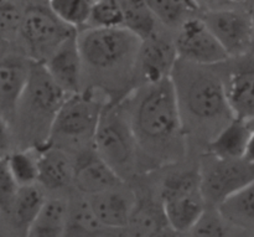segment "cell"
<instances>
[{
	"mask_svg": "<svg viewBox=\"0 0 254 237\" xmlns=\"http://www.w3.org/2000/svg\"><path fill=\"white\" fill-rule=\"evenodd\" d=\"M139 149L151 161H176L185 152L184 121L173 77L144 84L127 102Z\"/></svg>",
	"mask_w": 254,
	"mask_h": 237,
	"instance_id": "1",
	"label": "cell"
},
{
	"mask_svg": "<svg viewBox=\"0 0 254 237\" xmlns=\"http://www.w3.org/2000/svg\"><path fill=\"white\" fill-rule=\"evenodd\" d=\"M200 65L178 60L174 69L173 81L178 93L181 114L197 129L210 131L211 139L233 118L226 97L222 79L205 71Z\"/></svg>",
	"mask_w": 254,
	"mask_h": 237,
	"instance_id": "2",
	"label": "cell"
},
{
	"mask_svg": "<svg viewBox=\"0 0 254 237\" xmlns=\"http://www.w3.org/2000/svg\"><path fill=\"white\" fill-rule=\"evenodd\" d=\"M68 93L55 82L44 62L32 60L26 89L17 107L11 128L35 147L42 146L50 138L52 122Z\"/></svg>",
	"mask_w": 254,
	"mask_h": 237,
	"instance_id": "3",
	"label": "cell"
},
{
	"mask_svg": "<svg viewBox=\"0 0 254 237\" xmlns=\"http://www.w3.org/2000/svg\"><path fill=\"white\" fill-rule=\"evenodd\" d=\"M83 64L97 71H135L141 40L124 26H91L77 34Z\"/></svg>",
	"mask_w": 254,
	"mask_h": 237,
	"instance_id": "4",
	"label": "cell"
},
{
	"mask_svg": "<svg viewBox=\"0 0 254 237\" xmlns=\"http://www.w3.org/2000/svg\"><path fill=\"white\" fill-rule=\"evenodd\" d=\"M93 148L122 178L133 171L140 149L123 104H106L93 137Z\"/></svg>",
	"mask_w": 254,
	"mask_h": 237,
	"instance_id": "5",
	"label": "cell"
},
{
	"mask_svg": "<svg viewBox=\"0 0 254 237\" xmlns=\"http://www.w3.org/2000/svg\"><path fill=\"white\" fill-rule=\"evenodd\" d=\"M205 205L200 171L173 174L164 181L161 189L163 214L168 225L176 233L193 230L205 214Z\"/></svg>",
	"mask_w": 254,
	"mask_h": 237,
	"instance_id": "6",
	"label": "cell"
},
{
	"mask_svg": "<svg viewBox=\"0 0 254 237\" xmlns=\"http://www.w3.org/2000/svg\"><path fill=\"white\" fill-rule=\"evenodd\" d=\"M107 102L93 89L78 91L67 96L55 116L50 139L82 143L92 139ZM47 141V142H49Z\"/></svg>",
	"mask_w": 254,
	"mask_h": 237,
	"instance_id": "7",
	"label": "cell"
},
{
	"mask_svg": "<svg viewBox=\"0 0 254 237\" xmlns=\"http://www.w3.org/2000/svg\"><path fill=\"white\" fill-rule=\"evenodd\" d=\"M254 180V164L246 159L211 156L200 170L201 193L206 204L218 206Z\"/></svg>",
	"mask_w": 254,
	"mask_h": 237,
	"instance_id": "8",
	"label": "cell"
},
{
	"mask_svg": "<svg viewBox=\"0 0 254 237\" xmlns=\"http://www.w3.org/2000/svg\"><path fill=\"white\" fill-rule=\"evenodd\" d=\"M59 19L51 9L42 6H30L22 14L19 32L35 61L44 62L50 55L74 32Z\"/></svg>",
	"mask_w": 254,
	"mask_h": 237,
	"instance_id": "9",
	"label": "cell"
},
{
	"mask_svg": "<svg viewBox=\"0 0 254 237\" xmlns=\"http://www.w3.org/2000/svg\"><path fill=\"white\" fill-rule=\"evenodd\" d=\"M174 44L179 59L190 64L215 66L230 60L227 51L201 16L181 25Z\"/></svg>",
	"mask_w": 254,
	"mask_h": 237,
	"instance_id": "10",
	"label": "cell"
},
{
	"mask_svg": "<svg viewBox=\"0 0 254 237\" xmlns=\"http://www.w3.org/2000/svg\"><path fill=\"white\" fill-rule=\"evenodd\" d=\"M230 59L248 54L254 44L251 14L237 10H213L201 16Z\"/></svg>",
	"mask_w": 254,
	"mask_h": 237,
	"instance_id": "11",
	"label": "cell"
},
{
	"mask_svg": "<svg viewBox=\"0 0 254 237\" xmlns=\"http://www.w3.org/2000/svg\"><path fill=\"white\" fill-rule=\"evenodd\" d=\"M32 59L7 55L0 59V117L11 128L31 72Z\"/></svg>",
	"mask_w": 254,
	"mask_h": 237,
	"instance_id": "12",
	"label": "cell"
},
{
	"mask_svg": "<svg viewBox=\"0 0 254 237\" xmlns=\"http://www.w3.org/2000/svg\"><path fill=\"white\" fill-rule=\"evenodd\" d=\"M236 59L223 77L226 97L233 116L254 118V56L246 54Z\"/></svg>",
	"mask_w": 254,
	"mask_h": 237,
	"instance_id": "13",
	"label": "cell"
},
{
	"mask_svg": "<svg viewBox=\"0 0 254 237\" xmlns=\"http://www.w3.org/2000/svg\"><path fill=\"white\" fill-rule=\"evenodd\" d=\"M178 60L175 44L155 34L141 40L135 71L144 84L155 83L171 77Z\"/></svg>",
	"mask_w": 254,
	"mask_h": 237,
	"instance_id": "14",
	"label": "cell"
},
{
	"mask_svg": "<svg viewBox=\"0 0 254 237\" xmlns=\"http://www.w3.org/2000/svg\"><path fill=\"white\" fill-rule=\"evenodd\" d=\"M122 178L96 149L79 154L73 169V183L79 191L91 196L122 184Z\"/></svg>",
	"mask_w": 254,
	"mask_h": 237,
	"instance_id": "15",
	"label": "cell"
},
{
	"mask_svg": "<svg viewBox=\"0 0 254 237\" xmlns=\"http://www.w3.org/2000/svg\"><path fill=\"white\" fill-rule=\"evenodd\" d=\"M45 67L57 84L66 93H76L81 91L83 59L77 40V32L67 37L46 61Z\"/></svg>",
	"mask_w": 254,
	"mask_h": 237,
	"instance_id": "16",
	"label": "cell"
},
{
	"mask_svg": "<svg viewBox=\"0 0 254 237\" xmlns=\"http://www.w3.org/2000/svg\"><path fill=\"white\" fill-rule=\"evenodd\" d=\"M34 149L36 151L39 166L37 183L51 190L62 189L73 183L74 164L64 149L51 142H46Z\"/></svg>",
	"mask_w": 254,
	"mask_h": 237,
	"instance_id": "17",
	"label": "cell"
},
{
	"mask_svg": "<svg viewBox=\"0 0 254 237\" xmlns=\"http://www.w3.org/2000/svg\"><path fill=\"white\" fill-rule=\"evenodd\" d=\"M119 186L88 196L89 206L103 228L124 229L133 218V200L118 190Z\"/></svg>",
	"mask_w": 254,
	"mask_h": 237,
	"instance_id": "18",
	"label": "cell"
},
{
	"mask_svg": "<svg viewBox=\"0 0 254 237\" xmlns=\"http://www.w3.org/2000/svg\"><path fill=\"white\" fill-rule=\"evenodd\" d=\"M252 129L246 119L233 117L208 142L210 156L222 159H241L245 157Z\"/></svg>",
	"mask_w": 254,
	"mask_h": 237,
	"instance_id": "19",
	"label": "cell"
},
{
	"mask_svg": "<svg viewBox=\"0 0 254 237\" xmlns=\"http://www.w3.org/2000/svg\"><path fill=\"white\" fill-rule=\"evenodd\" d=\"M68 215L69 209L64 200H45L41 210L27 231V236L59 237L64 235L68 226Z\"/></svg>",
	"mask_w": 254,
	"mask_h": 237,
	"instance_id": "20",
	"label": "cell"
},
{
	"mask_svg": "<svg viewBox=\"0 0 254 237\" xmlns=\"http://www.w3.org/2000/svg\"><path fill=\"white\" fill-rule=\"evenodd\" d=\"M45 200L44 193L37 188L36 184L19 186L7 213L14 228L27 235V231L41 210Z\"/></svg>",
	"mask_w": 254,
	"mask_h": 237,
	"instance_id": "21",
	"label": "cell"
},
{
	"mask_svg": "<svg viewBox=\"0 0 254 237\" xmlns=\"http://www.w3.org/2000/svg\"><path fill=\"white\" fill-rule=\"evenodd\" d=\"M223 220L243 229H254V180L217 208Z\"/></svg>",
	"mask_w": 254,
	"mask_h": 237,
	"instance_id": "22",
	"label": "cell"
},
{
	"mask_svg": "<svg viewBox=\"0 0 254 237\" xmlns=\"http://www.w3.org/2000/svg\"><path fill=\"white\" fill-rule=\"evenodd\" d=\"M123 15V26L140 40L156 34V17L146 0H119Z\"/></svg>",
	"mask_w": 254,
	"mask_h": 237,
	"instance_id": "23",
	"label": "cell"
},
{
	"mask_svg": "<svg viewBox=\"0 0 254 237\" xmlns=\"http://www.w3.org/2000/svg\"><path fill=\"white\" fill-rule=\"evenodd\" d=\"M156 20L169 27H180L188 20L197 17L200 5L196 0H146Z\"/></svg>",
	"mask_w": 254,
	"mask_h": 237,
	"instance_id": "24",
	"label": "cell"
},
{
	"mask_svg": "<svg viewBox=\"0 0 254 237\" xmlns=\"http://www.w3.org/2000/svg\"><path fill=\"white\" fill-rule=\"evenodd\" d=\"M92 6V0H49L51 11L73 29L88 24Z\"/></svg>",
	"mask_w": 254,
	"mask_h": 237,
	"instance_id": "25",
	"label": "cell"
},
{
	"mask_svg": "<svg viewBox=\"0 0 254 237\" xmlns=\"http://www.w3.org/2000/svg\"><path fill=\"white\" fill-rule=\"evenodd\" d=\"M7 164L19 186L32 185L39 181V166L35 149H22L7 156Z\"/></svg>",
	"mask_w": 254,
	"mask_h": 237,
	"instance_id": "26",
	"label": "cell"
},
{
	"mask_svg": "<svg viewBox=\"0 0 254 237\" xmlns=\"http://www.w3.org/2000/svg\"><path fill=\"white\" fill-rule=\"evenodd\" d=\"M88 24L96 27L123 26V15L119 0L94 1Z\"/></svg>",
	"mask_w": 254,
	"mask_h": 237,
	"instance_id": "27",
	"label": "cell"
},
{
	"mask_svg": "<svg viewBox=\"0 0 254 237\" xmlns=\"http://www.w3.org/2000/svg\"><path fill=\"white\" fill-rule=\"evenodd\" d=\"M17 189L19 185L10 171L7 156L2 157L0 158V213L7 215Z\"/></svg>",
	"mask_w": 254,
	"mask_h": 237,
	"instance_id": "28",
	"label": "cell"
},
{
	"mask_svg": "<svg viewBox=\"0 0 254 237\" xmlns=\"http://www.w3.org/2000/svg\"><path fill=\"white\" fill-rule=\"evenodd\" d=\"M71 225L73 230L83 231V233L89 234L97 231L98 229L103 228L98 220H97L96 215L92 211L91 206H89L88 200L83 201L79 204L78 206L73 209V211H69L68 215V226ZM67 226V228H68Z\"/></svg>",
	"mask_w": 254,
	"mask_h": 237,
	"instance_id": "29",
	"label": "cell"
},
{
	"mask_svg": "<svg viewBox=\"0 0 254 237\" xmlns=\"http://www.w3.org/2000/svg\"><path fill=\"white\" fill-rule=\"evenodd\" d=\"M22 14L24 11H20L19 7L11 0L0 2V34L16 31V30L19 31Z\"/></svg>",
	"mask_w": 254,
	"mask_h": 237,
	"instance_id": "30",
	"label": "cell"
},
{
	"mask_svg": "<svg viewBox=\"0 0 254 237\" xmlns=\"http://www.w3.org/2000/svg\"><path fill=\"white\" fill-rule=\"evenodd\" d=\"M195 234L198 236H222L225 235L223 233V226L220 220H217L213 216H206V213L198 221L197 225L193 228Z\"/></svg>",
	"mask_w": 254,
	"mask_h": 237,
	"instance_id": "31",
	"label": "cell"
},
{
	"mask_svg": "<svg viewBox=\"0 0 254 237\" xmlns=\"http://www.w3.org/2000/svg\"><path fill=\"white\" fill-rule=\"evenodd\" d=\"M10 127L6 122L0 117V158L6 157V151L9 148L10 137H9Z\"/></svg>",
	"mask_w": 254,
	"mask_h": 237,
	"instance_id": "32",
	"label": "cell"
},
{
	"mask_svg": "<svg viewBox=\"0 0 254 237\" xmlns=\"http://www.w3.org/2000/svg\"><path fill=\"white\" fill-rule=\"evenodd\" d=\"M243 159L254 164V129H252V133H251L250 139H248L247 148H246Z\"/></svg>",
	"mask_w": 254,
	"mask_h": 237,
	"instance_id": "33",
	"label": "cell"
},
{
	"mask_svg": "<svg viewBox=\"0 0 254 237\" xmlns=\"http://www.w3.org/2000/svg\"><path fill=\"white\" fill-rule=\"evenodd\" d=\"M5 52V40L1 37V34H0V59L5 56L4 55Z\"/></svg>",
	"mask_w": 254,
	"mask_h": 237,
	"instance_id": "34",
	"label": "cell"
},
{
	"mask_svg": "<svg viewBox=\"0 0 254 237\" xmlns=\"http://www.w3.org/2000/svg\"><path fill=\"white\" fill-rule=\"evenodd\" d=\"M247 122H248V124H250L251 129H254V118L250 119V121H247Z\"/></svg>",
	"mask_w": 254,
	"mask_h": 237,
	"instance_id": "35",
	"label": "cell"
},
{
	"mask_svg": "<svg viewBox=\"0 0 254 237\" xmlns=\"http://www.w3.org/2000/svg\"><path fill=\"white\" fill-rule=\"evenodd\" d=\"M251 17H252V24H253V32H254V7H253L252 12H251Z\"/></svg>",
	"mask_w": 254,
	"mask_h": 237,
	"instance_id": "36",
	"label": "cell"
},
{
	"mask_svg": "<svg viewBox=\"0 0 254 237\" xmlns=\"http://www.w3.org/2000/svg\"><path fill=\"white\" fill-rule=\"evenodd\" d=\"M232 1H243V0H232Z\"/></svg>",
	"mask_w": 254,
	"mask_h": 237,
	"instance_id": "37",
	"label": "cell"
},
{
	"mask_svg": "<svg viewBox=\"0 0 254 237\" xmlns=\"http://www.w3.org/2000/svg\"><path fill=\"white\" fill-rule=\"evenodd\" d=\"M92 1H93V2H94V1H97V0H92Z\"/></svg>",
	"mask_w": 254,
	"mask_h": 237,
	"instance_id": "38",
	"label": "cell"
}]
</instances>
